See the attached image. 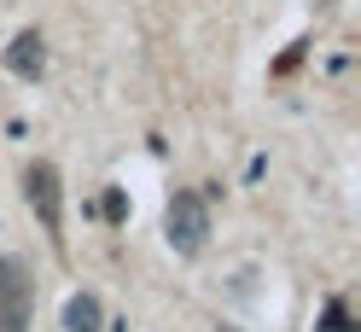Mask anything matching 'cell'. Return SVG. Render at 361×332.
Instances as JSON below:
<instances>
[{"label":"cell","instance_id":"obj_1","mask_svg":"<svg viewBox=\"0 0 361 332\" xmlns=\"http://www.w3.org/2000/svg\"><path fill=\"white\" fill-rule=\"evenodd\" d=\"M164 233L180 257H198L210 245V198L204 192H175L164 210Z\"/></svg>","mask_w":361,"mask_h":332},{"label":"cell","instance_id":"obj_2","mask_svg":"<svg viewBox=\"0 0 361 332\" xmlns=\"http://www.w3.org/2000/svg\"><path fill=\"white\" fill-rule=\"evenodd\" d=\"M24 198H30V210L41 216V228L59 239V228H64V192H59V169H53V164H30Z\"/></svg>","mask_w":361,"mask_h":332},{"label":"cell","instance_id":"obj_3","mask_svg":"<svg viewBox=\"0 0 361 332\" xmlns=\"http://www.w3.org/2000/svg\"><path fill=\"white\" fill-rule=\"evenodd\" d=\"M0 332H30V280L18 257H0Z\"/></svg>","mask_w":361,"mask_h":332},{"label":"cell","instance_id":"obj_4","mask_svg":"<svg viewBox=\"0 0 361 332\" xmlns=\"http://www.w3.org/2000/svg\"><path fill=\"white\" fill-rule=\"evenodd\" d=\"M6 70H12V76H24V82H35L41 70H47V41H41L35 30L12 35V47H6Z\"/></svg>","mask_w":361,"mask_h":332},{"label":"cell","instance_id":"obj_5","mask_svg":"<svg viewBox=\"0 0 361 332\" xmlns=\"http://www.w3.org/2000/svg\"><path fill=\"white\" fill-rule=\"evenodd\" d=\"M105 326V309L94 292H76L71 303H64V332H99Z\"/></svg>","mask_w":361,"mask_h":332},{"label":"cell","instance_id":"obj_6","mask_svg":"<svg viewBox=\"0 0 361 332\" xmlns=\"http://www.w3.org/2000/svg\"><path fill=\"white\" fill-rule=\"evenodd\" d=\"M99 216H105V221H128V198H123L117 187H111V192L99 198Z\"/></svg>","mask_w":361,"mask_h":332},{"label":"cell","instance_id":"obj_7","mask_svg":"<svg viewBox=\"0 0 361 332\" xmlns=\"http://www.w3.org/2000/svg\"><path fill=\"white\" fill-rule=\"evenodd\" d=\"M326 332H361V326H350L344 303H326Z\"/></svg>","mask_w":361,"mask_h":332},{"label":"cell","instance_id":"obj_8","mask_svg":"<svg viewBox=\"0 0 361 332\" xmlns=\"http://www.w3.org/2000/svg\"><path fill=\"white\" fill-rule=\"evenodd\" d=\"M216 332H233V326H216Z\"/></svg>","mask_w":361,"mask_h":332}]
</instances>
